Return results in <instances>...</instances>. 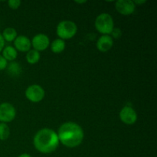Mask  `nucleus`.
Wrapping results in <instances>:
<instances>
[{
	"instance_id": "nucleus-1",
	"label": "nucleus",
	"mask_w": 157,
	"mask_h": 157,
	"mask_svg": "<svg viewBox=\"0 0 157 157\" xmlns=\"http://www.w3.org/2000/svg\"><path fill=\"white\" fill-rule=\"evenodd\" d=\"M60 142L68 148H75L82 143L84 131L81 126L74 122L63 124L57 133Z\"/></svg>"
},
{
	"instance_id": "nucleus-2",
	"label": "nucleus",
	"mask_w": 157,
	"mask_h": 157,
	"mask_svg": "<svg viewBox=\"0 0 157 157\" xmlns=\"http://www.w3.org/2000/svg\"><path fill=\"white\" fill-rule=\"evenodd\" d=\"M35 149L41 153H51L58 147L59 140L58 134L49 128H44L38 130L33 140Z\"/></svg>"
},
{
	"instance_id": "nucleus-3",
	"label": "nucleus",
	"mask_w": 157,
	"mask_h": 157,
	"mask_svg": "<svg viewBox=\"0 0 157 157\" xmlns=\"http://www.w3.org/2000/svg\"><path fill=\"white\" fill-rule=\"evenodd\" d=\"M95 28L97 30L104 35L111 34L114 29L113 20L111 15L107 13H102L97 17L95 20Z\"/></svg>"
},
{
	"instance_id": "nucleus-4",
	"label": "nucleus",
	"mask_w": 157,
	"mask_h": 157,
	"mask_svg": "<svg viewBox=\"0 0 157 157\" xmlns=\"http://www.w3.org/2000/svg\"><path fill=\"white\" fill-rule=\"evenodd\" d=\"M57 35L61 39H70L76 35L78 27L71 21H62L57 26Z\"/></svg>"
},
{
	"instance_id": "nucleus-5",
	"label": "nucleus",
	"mask_w": 157,
	"mask_h": 157,
	"mask_svg": "<svg viewBox=\"0 0 157 157\" xmlns=\"http://www.w3.org/2000/svg\"><path fill=\"white\" fill-rule=\"evenodd\" d=\"M16 116L15 108L9 103H2L0 104V121L9 123L13 121Z\"/></svg>"
},
{
	"instance_id": "nucleus-6",
	"label": "nucleus",
	"mask_w": 157,
	"mask_h": 157,
	"mask_svg": "<svg viewBox=\"0 0 157 157\" xmlns=\"http://www.w3.org/2000/svg\"><path fill=\"white\" fill-rule=\"evenodd\" d=\"M25 96L27 99L32 102H40L44 97V90L40 85L33 84L26 89Z\"/></svg>"
},
{
	"instance_id": "nucleus-7",
	"label": "nucleus",
	"mask_w": 157,
	"mask_h": 157,
	"mask_svg": "<svg viewBox=\"0 0 157 157\" xmlns=\"http://www.w3.org/2000/svg\"><path fill=\"white\" fill-rule=\"evenodd\" d=\"M120 118L125 124L132 125L136 123L137 120V114L134 109L129 106H126L120 112Z\"/></svg>"
},
{
	"instance_id": "nucleus-8",
	"label": "nucleus",
	"mask_w": 157,
	"mask_h": 157,
	"mask_svg": "<svg viewBox=\"0 0 157 157\" xmlns=\"http://www.w3.org/2000/svg\"><path fill=\"white\" fill-rule=\"evenodd\" d=\"M31 43L35 50L38 52H42L48 47L50 44V40L48 37L44 34H38L32 38Z\"/></svg>"
},
{
	"instance_id": "nucleus-9",
	"label": "nucleus",
	"mask_w": 157,
	"mask_h": 157,
	"mask_svg": "<svg viewBox=\"0 0 157 157\" xmlns=\"http://www.w3.org/2000/svg\"><path fill=\"white\" fill-rule=\"evenodd\" d=\"M136 5L130 0H118L116 2V9L119 13L124 15H128L133 13Z\"/></svg>"
},
{
	"instance_id": "nucleus-10",
	"label": "nucleus",
	"mask_w": 157,
	"mask_h": 157,
	"mask_svg": "<svg viewBox=\"0 0 157 157\" xmlns=\"http://www.w3.org/2000/svg\"><path fill=\"white\" fill-rule=\"evenodd\" d=\"M14 44H15L16 51L18 50L22 52L30 51L31 46H32V43L29 38L24 35H20L17 37L14 41Z\"/></svg>"
},
{
	"instance_id": "nucleus-11",
	"label": "nucleus",
	"mask_w": 157,
	"mask_h": 157,
	"mask_svg": "<svg viewBox=\"0 0 157 157\" xmlns=\"http://www.w3.org/2000/svg\"><path fill=\"white\" fill-rule=\"evenodd\" d=\"M113 44V40L112 37L109 35H102L100 37L97 42V48L101 52H108Z\"/></svg>"
},
{
	"instance_id": "nucleus-12",
	"label": "nucleus",
	"mask_w": 157,
	"mask_h": 157,
	"mask_svg": "<svg viewBox=\"0 0 157 157\" xmlns=\"http://www.w3.org/2000/svg\"><path fill=\"white\" fill-rule=\"evenodd\" d=\"M17 51L12 46H7L2 52V57L6 61H14L17 58Z\"/></svg>"
},
{
	"instance_id": "nucleus-13",
	"label": "nucleus",
	"mask_w": 157,
	"mask_h": 157,
	"mask_svg": "<svg viewBox=\"0 0 157 157\" xmlns=\"http://www.w3.org/2000/svg\"><path fill=\"white\" fill-rule=\"evenodd\" d=\"M65 48V42L64 40L61 39V38H58L55 39L53 42L52 43L51 45V49L54 53H61Z\"/></svg>"
},
{
	"instance_id": "nucleus-14",
	"label": "nucleus",
	"mask_w": 157,
	"mask_h": 157,
	"mask_svg": "<svg viewBox=\"0 0 157 157\" xmlns=\"http://www.w3.org/2000/svg\"><path fill=\"white\" fill-rule=\"evenodd\" d=\"M26 60L29 64H36L40 60V54L39 52L35 50H30L28 52V54L26 55Z\"/></svg>"
},
{
	"instance_id": "nucleus-15",
	"label": "nucleus",
	"mask_w": 157,
	"mask_h": 157,
	"mask_svg": "<svg viewBox=\"0 0 157 157\" xmlns=\"http://www.w3.org/2000/svg\"><path fill=\"white\" fill-rule=\"evenodd\" d=\"M2 35L6 41H15V38H17V32L13 28H7L5 29Z\"/></svg>"
},
{
	"instance_id": "nucleus-16",
	"label": "nucleus",
	"mask_w": 157,
	"mask_h": 157,
	"mask_svg": "<svg viewBox=\"0 0 157 157\" xmlns=\"http://www.w3.org/2000/svg\"><path fill=\"white\" fill-rule=\"evenodd\" d=\"M8 72L9 73V75H12V76H16L18 75L21 72V66L19 65L18 63L16 62H11L9 64L7 67Z\"/></svg>"
},
{
	"instance_id": "nucleus-17",
	"label": "nucleus",
	"mask_w": 157,
	"mask_h": 157,
	"mask_svg": "<svg viewBox=\"0 0 157 157\" xmlns=\"http://www.w3.org/2000/svg\"><path fill=\"white\" fill-rule=\"evenodd\" d=\"M10 135V130L9 126L5 123H0V140H6Z\"/></svg>"
},
{
	"instance_id": "nucleus-18",
	"label": "nucleus",
	"mask_w": 157,
	"mask_h": 157,
	"mask_svg": "<svg viewBox=\"0 0 157 157\" xmlns=\"http://www.w3.org/2000/svg\"><path fill=\"white\" fill-rule=\"evenodd\" d=\"M9 6L12 9H17L21 5V1L20 0H9L8 1Z\"/></svg>"
},
{
	"instance_id": "nucleus-19",
	"label": "nucleus",
	"mask_w": 157,
	"mask_h": 157,
	"mask_svg": "<svg viewBox=\"0 0 157 157\" xmlns=\"http://www.w3.org/2000/svg\"><path fill=\"white\" fill-rule=\"evenodd\" d=\"M7 61L2 55H0V71L6 69L7 67Z\"/></svg>"
},
{
	"instance_id": "nucleus-20",
	"label": "nucleus",
	"mask_w": 157,
	"mask_h": 157,
	"mask_svg": "<svg viewBox=\"0 0 157 157\" xmlns=\"http://www.w3.org/2000/svg\"><path fill=\"white\" fill-rule=\"evenodd\" d=\"M111 34L113 35V36L114 37V38H119V37H121V31L120 29H113V30L112 31Z\"/></svg>"
},
{
	"instance_id": "nucleus-21",
	"label": "nucleus",
	"mask_w": 157,
	"mask_h": 157,
	"mask_svg": "<svg viewBox=\"0 0 157 157\" xmlns=\"http://www.w3.org/2000/svg\"><path fill=\"white\" fill-rule=\"evenodd\" d=\"M4 45H5V40L4 38H3L2 35L0 34V52H2V50L3 48H4Z\"/></svg>"
},
{
	"instance_id": "nucleus-22",
	"label": "nucleus",
	"mask_w": 157,
	"mask_h": 157,
	"mask_svg": "<svg viewBox=\"0 0 157 157\" xmlns=\"http://www.w3.org/2000/svg\"><path fill=\"white\" fill-rule=\"evenodd\" d=\"M18 157H32V156H31L29 154H28V153H22V154L20 155Z\"/></svg>"
},
{
	"instance_id": "nucleus-23",
	"label": "nucleus",
	"mask_w": 157,
	"mask_h": 157,
	"mask_svg": "<svg viewBox=\"0 0 157 157\" xmlns=\"http://www.w3.org/2000/svg\"><path fill=\"white\" fill-rule=\"evenodd\" d=\"M134 2V4H143V3H145L146 1H135L133 2Z\"/></svg>"
},
{
	"instance_id": "nucleus-24",
	"label": "nucleus",
	"mask_w": 157,
	"mask_h": 157,
	"mask_svg": "<svg viewBox=\"0 0 157 157\" xmlns=\"http://www.w3.org/2000/svg\"><path fill=\"white\" fill-rule=\"evenodd\" d=\"M76 3H85L86 1H81V2H79V1H76L75 2Z\"/></svg>"
}]
</instances>
